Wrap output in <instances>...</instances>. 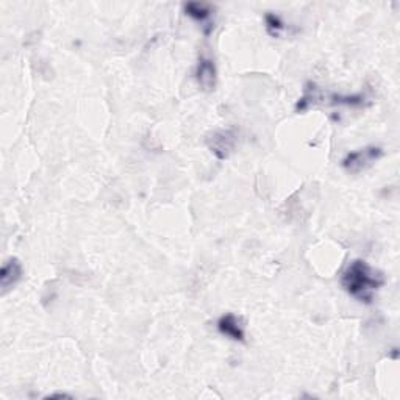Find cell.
I'll return each mask as SVG.
<instances>
[{
    "mask_svg": "<svg viewBox=\"0 0 400 400\" xmlns=\"http://www.w3.org/2000/svg\"><path fill=\"white\" fill-rule=\"evenodd\" d=\"M341 285L347 294L358 302L373 303L377 291L385 285V279L381 272L370 268L366 261L355 260L342 272Z\"/></svg>",
    "mask_w": 400,
    "mask_h": 400,
    "instance_id": "6da1fadb",
    "label": "cell"
},
{
    "mask_svg": "<svg viewBox=\"0 0 400 400\" xmlns=\"http://www.w3.org/2000/svg\"><path fill=\"white\" fill-rule=\"evenodd\" d=\"M383 155V150L379 145H368V148L353 150L346 155L342 160V167L349 174H360L370 167L375 161H379Z\"/></svg>",
    "mask_w": 400,
    "mask_h": 400,
    "instance_id": "7a4b0ae2",
    "label": "cell"
},
{
    "mask_svg": "<svg viewBox=\"0 0 400 400\" xmlns=\"http://www.w3.org/2000/svg\"><path fill=\"white\" fill-rule=\"evenodd\" d=\"M238 143V133L235 130H219L210 134L207 139L208 149L219 160L228 158Z\"/></svg>",
    "mask_w": 400,
    "mask_h": 400,
    "instance_id": "3957f363",
    "label": "cell"
},
{
    "mask_svg": "<svg viewBox=\"0 0 400 400\" xmlns=\"http://www.w3.org/2000/svg\"><path fill=\"white\" fill-rule=\"evenodd\" d=\"M196 80L199 83V86L202 91L211 93L216 88L217 82V72H216V64L210 58V56H200L199 63L196 67Z\"/></svg>",
    "mask_w": 400,
    "mask_h": 400,
    "instance_id": "277c9868",
    "label": "cell"
},
{
    "mask_svg": "<svg viewBox=\"0 0 400 400\" xmlns=\"http://www.w3.org/2000/svg\"><path fill=\"white\" fill-rule=\"evenodd\" d=\"M217 330H219V333L230 338V340H233V341L242 342L246 340L244 325H242L241 319L233 313H227L219 318Z\"/></svg>",
    "mask_w": 400,
    "mask_h": 400,
    "instance_id": "5b68a950",
    "label": "cell"
},
{
    "mask_svg": "<svg viewBox=\"0 0 400 400\" xmlns=\"http://www.w3.org/2000/svg\"><path fill=\"white\" fill-rule=\"evenodd\" d=\"M22 279V264L18 258H10L7 263H3L2 270H0V288H2V294L7 292L19 283Z\"/></svg>",
    "mask_w": 400,
    "mask_h": 400,
    "instance_id": "8992f818",
    "label": "cell"
},
{
    "mask_svg": "<svg viewBox=\"0 0 400 400\" xmlns=\"http://www.w3.org/2000/svg\"><path fill=\"white\" fill-rule=\"evenodd\" d=\"M185 13L189 18H193L194 21L199 22V24H204L202 27L204 28L205 35H210V32L213 30V22H211V16H213V7L208 3H200V2H189L185 5Z\"/></svg>",
    "mask_w": 400,
    "mask_h": 400,
    "instance_id": "52a82bcc",
    "label": "cell"
},
{
    "mask_svg": "<svg viewBox=\"0 0 400 400\" xmlns=\"http://www.w3.org/2000/svg\"><path fill=\"white\" fill-rule=\"evenodd\" d=\"M264 22H266L268 33L272 38H280L286 32V24L277 14L268 13L266 18H264Z\"/></svg>",
    "mask_w": 400,
    "mask_h": 400,
    "instance_id": "ba28073f",
    "label": "cell"
},
{
    "mask_svg": "<svg viewBox=\"0 0 400 400\" xmlns=\"http://www.w3.org/2000/svg\"><path fill=\"white\" fill-rule=\"evenodd\" d=\"M335 105H347V106H363L364 95H331Z\"/></svg>",
    "mask_w": 400,
    "mask_h": 400,
    "instance_id": "9c48e42d",
    "label": "cell"
}]
</instances>
